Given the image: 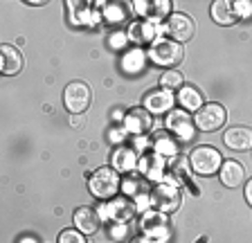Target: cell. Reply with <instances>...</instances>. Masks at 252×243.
Wrapping results in <instances>:
<instances>
[{"label": "cell", "mask_w": 252, "mask_h": 243, "mask_svg": "<svg viewBox=\"0 0 252 243\" xmlns=\"http://www.w3.org/2000/svg\"><path fill=\"white\" fill-rule=\"evenodd\" d=\"M88 189L94 198H99V201H110V198H115V194L122 189L120 174H117L113 167H101V169H97L93 176H90Z\"/></svg>", "instance_id": "cell-1"}, {"label": "cell", "mask_w": 252, "mask_h": 243, "mask_svg": "<svg viewBox=\"0 0 252 243\" xmlns=\"http://www.w3.org/2000/svg\"><path fill=\"white\" fill-rule=\"evenodd\" d=\"M183 57H185L183 45L164 36H158L151 43V48H149V61L153 65H162V68L173 70V65H178L183 61Z\"/></svg>", "instance_id": "cell-2"}, {"label": "cell", "mask_w": 252, "mask_h": 243, "mask_svg": "<svg viewBox=\"0 0 252 243\" xmlns=\"http://www.w3.org/2000/svg\"><path fill=\"white\" fill-rule=\"evenodd\" d=\"M220 164L223 158L214 147H196L189 153V167L198 176H214L216 171H220Z\"/></svg>", "instance_id": "cell-3"}, {"label": "cell", "mask_w": 252, "mask_h": 243, "mask_svg": "<svg viewBox=\"0 0 252 243\" xmlns=\"http://www.w3.org/2000/svg\"><path fill=\"white\" fill-rule=\"evenodd\" d=\"M151 205L164 214H171L183 205V191L176 182H169V180L158 182L156 189L151 191Z\"/></svg>", "instance_id": "cell-4"}, {"label": "cell", "mask_w": 252, "mask_h": 243, "mask_svg": "<svg viewBox=\"0 0 252 243\" xmlns=\"http://www.w3.org/2000/svg\"><path fill=\"white\" fill-rule=\"evenodd\" d=\"M164 128H167L178 142H191V140H194V133H196V122L187 111L173 108L171 113H167Z\"/></svg>", "instance_id": "cell-5"}, {"label": "cell", "mask_w": 252, "mask_h": 243, "mask_svg": "<svg viewBox=\"0 0 252 243\" xmlns=\"http://www.w3.org/2000/svg\"><path fill=\"white\" fill-rule=\"evenodd\" d=\"M122 191L126 194V198H131V201L135 203L137 212H149V207H153L147 180L142 178L140 174H135V171L124 176V180H122Z\"/></svg>", "instance_id": "cell-6"}, {"label": "cell", "mask_w": 252, "mask_h": 243, "mask_svg": "<svg viewBox=\"0 0 252 243\" xmlns=\"http://www.w3.org/2000/svg\"><path fill=\"white\" fill-rule=\"evenodd\" d=\"M90 101H93V90L86 81H72L63 90V104L72 115H81L84 111H88Z\"/></svg>", "instance_id": "cell-7"}, {"label": "cell", "mask_w": 252, "mask_h": 243, "mask_svg": "<svg viewBox=\"0 0 252 243\" xmlns=\"http://www.w3.org/2000/svg\"><path fill=\"white\" fill-rule=\"evenodd\" d=\"M158 32L169 34L171 41L183 45V43L191 41V36H194V32H196V25L187 14H171L164 25H158Z\"/></svg>", "instance_id": "cell-8"}, {"label": "cell", "mask_w": 252, "mask_h": 243, "mask_svg": "<svg viewBox=\"0 0 252 243\" xmlns=\"http://www.w3.org/2000/svg\"><path fill=\"white\" fill-rule=\"evenodd\" d=\"M99 216L113 223H128L137 214V207L131 198H110L108 203L99 205Z\"/></svg>", "instance_id": "cell-9"}, {"label": "cell", "mask_w": 252, "mask_h": 243, "mask_svg": "<svg viewBox=\"0 0 252 243\" xmlns=\"http://www.w3.org/2000/svg\"><path fill=\"white\" fill-rule=\"evenodd\" d=\"M227 120V113L225 108L220 104H203L200 111H196L194 122H196V128L205 133H212V131H219Z\"/></svg>", "instance_id": "cell-10"}, {"label": "cell", "mask_w": 252, "mask_h": 243, "mask_svg": "<svg viewBox=\"0 0 252 243\" xmlns=\"http://www.w3.org/2000/svg\"><path fill=\"white\" fill-rule=\"evenodd\" d=\"M140 227H142V234H147V237L160 239V241H167L169 239V218H167V214L160 210L144 212V214H142V221H140Z\"/></svg>", "instance_id": "cell-11"}, {"label": "cell", "mask_w": 252, "mask_h": 243, "mask_svg": "<svg viewBox=\"0 0 252 243\" xmlns=\"http://www.w3.org/2000/svg\"><path fill=\"white\" fill-rule=\"evenodd\" d=\"M137 171H140V176L144 180H153V182H164L167 180V160L160 158V155L156 153V151H151V153H144L140 158V162H137Z\"/></svg>", "instance_id": "cell-12"}, {"label": "cell", "mask_w": 252, "mask_h": 243, "mask_svg": "<svg viewBox=\"0 0 252 243\" xmlns=\"http://www.w3.org/2000/svg\"><path fill=\"white\" fill-rule=\"evenodd\" d=\"M131 7L144 18V21L153 23V25H160V23L171 14V2H169V0H149V2L135 0Z\"/></svg>", "instance_id": "cell-13"}, {"label": "cell", "mask_w": 252, "mask_h": 243, "mask_svg": "<svg viewBox=\"0 0 252 243\" xmlns=\"http://www.w3.org/2000/svg\"><path fill=\"white\" fill-rule=\"evenodd\" d=\"M153 126V117L151 113L144 108V106H140V108H131V111L124 115V128L131 135H144V133H149Z\"/></svg>", "instance_id": "cell-14"}, {"label": "cell", "mask_w": 252, "mask_h": 243, "mask_svg": "<svg viewBox=\"0 0 252 243\" xmlns=\"http://www.w3.org/2000/svg\"><path fill=\"white\" fill-rule=\"evenodd\" d=\"M173 104H176V97L164 88L151 90V92L144 95V108H147L151 115H164V113H171Z\"/></svg>", "instance_id": "cell-15"}, {"label": "cell", "mask_w": 252, "mask_h": 243, "mask_svg": "<svg viewBox=\"0 0 252 243\" xmlns=\"http://www.w3.org/2000/svg\"><path fill=\"white\" fill-rule=\"evenodd\" d=\"M137 162H140L137 151L133 147H126V144H120L110 155V167L117 174H133L137 169Z\"/></svg>", "instance_id": "cell-16"}, {"label": "cell", "mask_w": 252, "mask_h": 243, "mask_svg": "<svg viewBox=\"0 0 252 243\" xmlns=\"http://www.w3.org/2000/svg\"><path fill=\"white\" fill-rule=\"evenodd\" d=\"M23 65H25V59L16 45H2L0 48V70H2V74H7V77L18 74Z\"/></svg>", "instance_id": "cell-17"}, {"label": "cell", "mask_w": 252, "mask_h": 243, "mask_svg": "<svg viewBox=\"0 0 252 243\" xmlns=\"http://www.w3.org/2000/svg\"><path fill=\"white\" fill-rule=\"evenodd\" d=\"M74 227H77L79 232L84 234H94L97 230H99V212L94 210V207H79V210H74Z\"/></svg>", "instance_id": "cell-18"}, {"label": "cell", "mask_w": 252, "mask_h": 243, "mask_svg": "<svg viewBox=\"0 0 252 243\" xmlns=\"http://www.w3.org/2000/svg\"><path fill=\"white\" fill-rule=\"evenodd\" d=\"M178 149H180V142L173 138L167 128L156 133V138H153V151H156L160 158L176 160V158H178Z\"/></svg>", "instance_id": "cell-19"}, {"label": "cell", "mask_w": 252, "mask_h": 243, "mask_svg": "<svg viewBox=\"0 0 252 243\" xmlns=\"http://www.w3.org/2000/svg\"><path fill=\"white\" fill-rule=\"evenodd\" d=\"M223 142L232 151H248V149H252V128L248 126L227 128L225 135H223Z\"/></svg>", "instance_id": "cell-20"}, {"label": "cell", "mask_w": 252, "mask_h": 243, "mask_svg": "<svg viewBox=\"0 0 252 243\" xmlns=\"http://www.w3.org/2000/svg\"><path fill=\"white\" fill-rule=\"evenodd\" d=\"M158 25L149 21H137L128 25V41L135 45H144V43H153L158 38Z\"/></svg>", "instance_id": "cell-21"}, {"label": "cell", "mask_w": 252, "mask_h": 243, "mask_svg": "<svg viewBox=\"0 0 252 243\" xmlns=\"http://www.w3.org/2000/svg\"><path fill=\"white\" fill-rule=\"evenodd\" d=\"M70 7V18H72L74 25L81 27H94L101 21V14L97 9H88L90 5H84V2H68Z\"/></svg>", "instance_id": "cell-22"}, {"label": "cell", "mask_w": 252, "mask_h": 243, "mask_svg": "<svg viewBox=\"0 0 252 243\" xmlns=\"http://www.w3.org/2000/svg\"><path fill=\"white\" fill-rule=\"evenodd\" d=\"M220 182L225 187H236L243 185V180H246V169H243V164H239L236 160H225V162L220 164Z\"/></svg>", "instance_id": "cell-23"}, {"label": "cell", "mask_w": 252, "mask_h": 243, "mask_svg": "<svg viewBox=\"0 0 252 243\" xmlns=\"http://www.w3.org/2000/svg\"><path fill=\"white\" fill-rule=\"evenodd\" d=\"M147 57L149 54H144V50H140V48L126 50V52L122 54V61H120L122 72L124 74H140L142 70H144V65H147Z\"/></svg>", "instance_id": "cell-24"}, {"label": "cell", "mask_w": 252, "mask_h": 243, "mask_svg": "<svg viewBox=\"0 0 252 243\" xmlns=\"http://www.w3.org/2000/svg\"><path fill=\"white\" fill-rule=\"evenodd\" d=\"M128 11L131 9H128L124 2H106L104 9H101V18H104L108 25L120 27L128 21Z\"/></svg>", "instance_id": "cell-25"}, {"label": "cell", "mask_w": 252, "mask_h": 243, "mask_svg": "<svg viewBox=\"0 0 252 243\" xmlns=\"http://www.w3.org/2000/svg\"><path fill=\"white\" fill-rule=\"evenodd\" d=\"M212 18L219 25H234V23H239L234 5H232L230 0H216V2H212Z\"/></svg>", "instance_id": "cell-26"}, {"label": "cell", "mask_w": 252, "mask_h": 243, "mask_svg": "<svg viewBox=\"0 0 252 243\" xmlns=\"http://www.w3.org/2000/svg\"><path fill=\"white\" fill-rule=\"evenodd\" d=\"M176 99L180 101L183 111H200V106H203L200 92L196 88H191V86H183V88L178 90V97H176Z\"/></svg>", "instance_id": "cell-27"}, {"label": "cell", "mask_w": 252, "mask_h": 243, "mask_svg": "<svg viewBox=\"0 0 252 243\" xmlns=\"http://www.w3.org/2000/svg\"><path fill=\"white\" fill-rule=\"evenodd\" d=\"M183 81H185V77H183V72L180 70H164V74L160 77V88H164V90H180L183 88Z\"/></svg>", "instance_id": "cell-28"}, {"label": "cell", "mask_w": 252, "mask_h": 243, "mask_svg": "<svg viewBox=\"0 0 252 243\" xmlns=\"http://www.w3.org/2000/svg\"><path fill=\"white\" fill-rule=\"evenodd\" d=\"M128 32H124V30H115V32L108 34V48L110 50H124L126 45H128Z\"/></svg>", "instance_id": "cell-29"}, {"label": "cell", "mask_w": 252, "mask_h": 243, "mask_svg": "<svg viewBox=\"0 0 252 243\" xmlns=\"http://www.w3.org/2000/svg\"><path fill=\"white\" fill-rule=\"evenodd\" d=\"M59 243H86L84 232H79L77 227H70V230H63L59 234Z\"/></svg>", "instance_id": "cell-30"}, {"label": "cell", "mask_w": 252, "mask_h": 243, "mask_svg": "<svg viewBox=\"0 0 252 243\" xmlns=\"http://www.w3.org/2000/svg\"><path fill=\"white\" fill-rule=\"evenodd\" d=\"M234 11H236V18L239 21H246V18L252 16V2L250 0H234Z\"/></svg>", "instance_id": "cell-31"}, {"label": "cell", "mask_w": 252, "mask_h": 243, "mask_svg": "<svg viewBox=\"0 0 252 243\" xmlns=\"http://www.w3.org/2000/svg\"><path fill=\"white\" fill-rule=\"evenodd\" d=\"M108 237L115 239V241L124 239L126 237V225H124V223H113V225H110V230H108Z\"/></svg>", "instance_id": "cell-32"}, {"label": "cell", "mask_w": 252, "mask_h": 243, "mask_svg": "<svg viewBox=\"0 0 252 243\" xmlns=\"http://www.w3.org/2000/svg\"><path fill=\"white\" fill-rule=\"evenodd\" d=\"M126 135H128V131H126L124 126H122V128H113V131L108 133V140H110V142H117V144H122V142H124V140H126Z\"/></svg>", "instance_id": "cell-33"}, {"label": "cell", "mask_w": 252, "mask_h": 243, "mask_svg": "<svg viewBox=\"0 0 252 243\" xmlns=\"http://www.w3.org/2000/svg\"><path fill=\"white\" fill-rule=\"evenodd\" d=\"M149 144H153V142H149V138H144V135H137V138H135V144H133V149H135V151H144V153H147Z\"/></svg>", "instance_id": "cell-34"}, {"label": "cell", "mask_w": 252, "mask_h": 243, "mask_svg": "<svg viewBox=\"0 0 252 243\" xmlns=\"http://www.w3.org/2000/svg\"><path fill=\"white\" fill-rule=\"evenodd\" d=\"M131 243H164V241H160V239H153V237H147V234H140V237H135Z\"/></svg>", "instance_id": "cell-35"}, {"label": "cell", "mask_w": 252, "mask_h": 243, "mask_svg": "<svg viewBox=\"0 0 252 243\" xmlns=\"http://www.w3.org/2000/svg\"><path fill=\"white\" fill-rule=\"evenodd\" d=\"M243 191H246V201H248V205L252 207V178L246 182V189H243Z\"/></svg>", "instance_id": "cell-36"}, {"label": "cell", "mask_w": 252, "mask_h": 243, "mask_svg": "<svg viewBox=\"0 0 252 243\" xmlns=\"http://www.w3.org/2000/svg\"><path fill=\"white\" fill-rule=\"evenodd\" d=\"M30 5H34V7H43V5H45V0H30Z\"/></svg>", "instance_id": "cell-37"}, {"label": "cell", "mask_w": 252, "mask_h": 243, "mask_svg": "<svg viewBox=\"0 0 252 243\" xmlns=\"http://www.w3.org/2000/svg\"><path fill=\"white\" fill-rule=\"evenodd\" d=\"M21 243H38L36 239H32V237H25V239H21Z\"/></svg>", "instance_id": "cell-38"}]
</instances>
